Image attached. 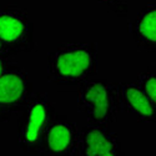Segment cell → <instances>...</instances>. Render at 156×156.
Returning <instances> with one entry per match:
<instances>
[{
    "mask_svg": "<svg viewBox=\"0 0 156 156\" xmlns=\"http://www.w3.org/2000/svg\"><path fill=\"white\" fill-rule=\"evenodd\" d=\"M0 41L11 56L34 50V25L25 8L18 4L0 6Z\"/></svg>",
    "mask_w": 156,
    "mask_h": 156,
    "instance_id": "obj_4",
    "label": "cell"
},
{
    "mask_svg": "<svg viewBox=\"0 0 156 156\" xmlns=\"http://www.w3.org/2000/svg\"><path fill=\"white\" fill-rule=\"evenodd\" d=\"M56 115L48 94H33L18 120V144L25 154L40 155L45 134Z\"/></svg>",
    "mask_w": 156,
    "mask_h": 156,
    "instance_id": "obj_3",
    "label": "cell"
},
{
    "mask_svg": "<svg viewBox=\"0 0 156 156\" xmlns=\"http://www.w3.org/2000/svg\"><path fill=\"white\" fill-rule=\"evenodd\" d=\"M98 74L95 43H61L48 54V81L58 85H81Z\"/></svg>",
    "mask_w": 156,
    "mask_h": 156,
    "instance_id": "obj_1",
    "label": "cell"
},
{
    "mask_svg": "<svg viewBox=\"0 0 156 156\" xmlns=\"http://www.w3.org/2000/svg\"><path fill=\"white\" fill-rule=\"evenodd\" d=\"M130 31L139 50L156 53V3L145 5L137 12Z\"/></svg>",
    "mask_w": 156,
    "mask_h": 156,
    "instance_id": "obj_9",
    "label": "cell"
},
{
    "mask_svg": "<svg viewBox=\"0 0 156 156\" xmlns=\"http://www.w3.org/2000/svg\"><path fill=\"white\" fill-rule=\"evenodd\" d=\"M12 115H14V112H11V111L4 109L3 106H0V124H4L6 121H9Z\"/></svg>",
    "mask_w": 156,
    "mask_h": 156,
    "instance_id": "obj_11",
    "label": "cell"
},
{
    "mask_svg": "<svg viewBox=\"0 0 156 156\" xmlns=\"http://www.w3.org/2000/svg\"><path fill=\"white\" fill-rule=\"evenodd\" d=\"M10 65V60L9 58H4V56H0V76H2L5 70L8 69V66Z\"/></svg>",
    "mask_w": 156,
    "mask_h": 156,
    "instance_id": "obj_12",
    "label": "cell"
},
{
    "mask_svg": "<svg viewBox=\"0 0 156 156\" xmlns=\"http://www.w3.org/2000/svg\"><path fill=\"white\" fill-rule=\"evenodd\" d=\"M77 111L85 116L87 124L109 127L122 111L120 84L105 79L85 81L77 91Z\"/></svg>",
    "mask_w": 156,
    "mask_h": 156,
    "instance_id": "obj_2",
    "label": "cell"
},
{
    "mask_svg": "<svg viewBox=\"0 0 156 156\" xmlns=\"http://www.w3.org/2000/svg\"><path fill=\"white\" fill-rule=\"evenodd\" d=\"M99 3H104V4H112V3H118L120 0H96Z\"/></svg>",
    "mask_w": 156,
    "mask_h": 156,
    "instance_id": "obj_14",
    "label": "cell"
},
{
    "mask_svg": "<svg viewBox=\"0 0 156 156\" xmlns=\"http://www.w3.org/2000/svg\"><path fill=\"white\" fill-rule=\"evenodd\" d=\"M0 56H4V58H9L11 56L10 53H9V50L5 48V45L0 41Z\"/></svg>",
    "mask_w": 156,
    "mask_h": 156,
    "instance_id": "obj_13",
    "label": "cell"
},
{
    "mask_svg": "<svg viewBox=\"0 0 156 156\" xmlns=\"http://www.w3.org/2000/svg\"><path fill=\"white\" fill-rule=\"evenodd\" d=\"M80 140L77 125L65 115H56L45 134L41 156H75Z\"/></svg>",
    "mask_w": 156,
    "mask_h": 156,
    "instance_id": "obj_6",
    "label": "cell"
},
{
    "mask_svg": "<svg viewBox=\"0 0 156 156\" xmlns=\"http://www.w3.org/2000/svg\"><path fill=\"white\" fill-rule=\"evenodd\" d=\"M33 84L29 74L20 64L10 61L5 73L0 76V106L20 112L33 96Z\"/></svg>",
    "mask_w": 156,
    "mask_h": 156,
    "instance_id": "obj_5",
    "label": "cell"
},
{
    "mask_svg": "<svg viewBox=\"0 0 156 156\" xmlns=\"http://www.w3.org/2000/svg\"><path fill=\"white\" fill-rule=\"evenodd\" d=\"M137 85L144 90L150 101L156 106V68L147 69L137 75Z\"/></svg>",
    "mask_w": 156,
    "mask_h": 156,
    "instance_id": "obj_10",
    "label": "cell"
},
{
    "mask_svg": "<svg viewBox=\"0 0 156 156\" xmlns=\"http://www.w3.org/2000/svg\"><path fill=\"white\" fill-rule=\"evenodd\" d=\"M75 156H124L118 134L108 126L87 124L80 130Z\"/></svg>",
    "mask_w": 156,
    "mask_h": 156,
    "instance_id": "obj_7",
    "label": "cell"
},
{
    "mask_svg": "<svg viewBox=\"0 0 156 156\" xmlns=\"http://www.w3.org/2000/svg\"><path fill=\"white\" fill-rule=\"evenodd\" d=\"M122 111L134 115L140 122H156V106L137 83L120 84Z\"/></svg>",
    "mask_w": 156,
    "mask_h": 156,
    "instance_id": "obj_8",
    "label": "cell"
}]
</instances>
